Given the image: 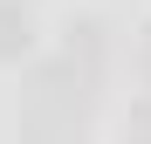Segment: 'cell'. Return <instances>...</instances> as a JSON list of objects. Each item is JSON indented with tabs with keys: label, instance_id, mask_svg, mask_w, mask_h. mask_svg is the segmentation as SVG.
Returning <instances> with one entry per match:
<instances>
[{
	"label": "cell",
	"instance_id": "cell-1",
	"mask_svg": "<svg viewBox=\"0 0 151 144\" xmlns=\"http://www.w3.org/2000/svg\"><path fill=\"white\" fill-rule=\"evenodd\" d=\"M28 55V14L14 7V0H0V62Z\"/></svg>",
	"mask_w": 151,
	"mask_h": 144
},
{
	"label": "cell",
	"instance_id": "cell-2",
	"mask_svg": "<svg viewBox=\"0 0 151 144\" xmlns=\"http://www.w3.org/2000/svg\"><path fill=\"white\" fill-rule=\"evenodd\" d=\"M131 137H137V144H151V96L131 110Z\"/></svg>",
	"mask_w": 151,
	"mask_h": 144
}]
</instances>
